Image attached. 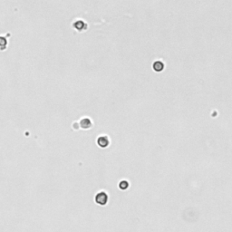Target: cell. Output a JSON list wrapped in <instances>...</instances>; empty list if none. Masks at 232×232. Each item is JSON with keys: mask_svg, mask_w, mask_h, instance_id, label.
Returning a JSON list of instances; mask_svg holds the SVG:
<instances>
[{"mask_svg": "<svg viewBox=\"0 0 232 232\" xmlns=\"http://www.w3.org/2000/svg\"><path fill=\"white\" fill-rule=\"evenodd\" d=\"M108 201V196L105 192L102 191V192H99L96 196H95V202L99 205H106V203Z\"/></svg>", "mask_w": 232, "mask_h": 232, "instance_id": "cell-1", "label": "cell"}, {"mask_svg": "<svg viewBox=\"0 0 232 232\" xmlns=\"http://www.w3.org/2000/svg\"><path fill=\"white\" fill-rule=\"evenodd\" d=\"M97 143L100 147L102 148H105L109 145V139L106 136H101L97 140Z\"/></svg>", "mask_w": 232, "mask_h": 232, "instance_id": "cell-2", "label": "cell"}, {"mask_svg": "<svg viewBox=\"0 0 232 232\" xmlns=\"http://www.w3.org/2000/svg\"><path fill=\"white\" fill-rule=\"evenodd\" d=\"M81 127L82 128H83V129H88V128H90L91 126H92V123H91V121L89 120V119H87V118H85V119H83L82 121H81Z\"/></svg>", "mask_w": 232, "mask_h": 232, "instance_id": "cell-3", "label": "cell"}, {"mask_svg": "<svg viewBox=\"0 0 232 232\" xmlns=\"http://www.w3.org/2000/svg\"><path fill=\"white\" fill-rule=\"evenodd\" d=\"M163 68H164V65H163L162 62L158 61V62H156V63L153 64V69H154L156 72H162V71L163 70Z\"/></svg>", "mask_w": 232, "mask_h": 232, "instance_id": "cell-4", "label": "cell"}, {"mask_svg": "<svg viewBox=\"0 0 232 232\" xmlns=\"http://www.w3.org/2000/svg\"><path fill=\"white\" fill-rule=\"evenodd\" d=\"M128 186H129V184H128V182L126 181H123L119 184V187L121 188V190H123V191L126 190V188H128Z\"/></svg>", "mask_w": 232, "mask_h": 232, "instance_id": "cell-5", "label": "cell"}]
</instances>
